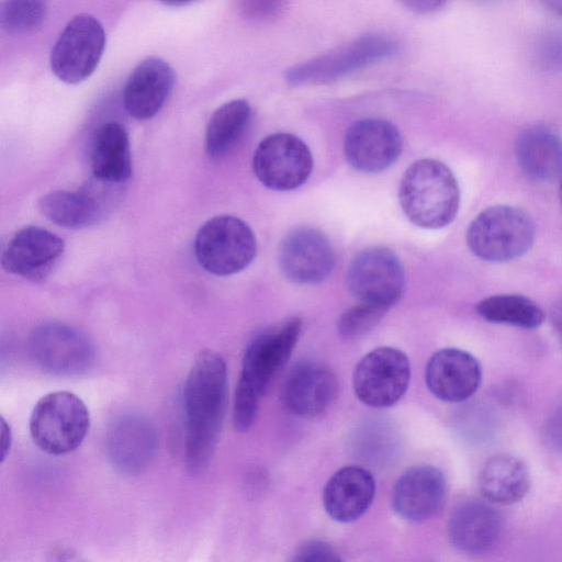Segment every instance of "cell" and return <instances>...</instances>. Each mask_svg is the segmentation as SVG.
I'll return each mask as SVG.
<instances>
[{
    "instance_id": "30bf717a",
    "label": "cell",
    "mask_w": 562,
    "mask_h": 562,
    "mask_svg": "<svg viewBox=\"0 0 562 562\" xmlns=\"http://www.w3.org/2000/svg\"><path fill=\"white\" fill-rule=\"evenodd\" d=\"M411 379L407 356L394 347H378L361 358L355 368L352 386L366 405L384 408L395 404L406 392Z\"/></svg>"
},
{
    "instance_id": "603a6c76",
    "label": "cell",
    "mask_w": 562,
    "mask_h": 562,
    "mask_svg": "<svg viewBox=\"0 0 562 562\" xmlns=\"http://www.w3.org/2000/svg\"><path fill=\"white\" fill-rule=\"evenodd\" d=\"M518 166L533 181H549L562 168V142L550 127L535 125L525 128L516 138Z\"/></svg>"
},
{
    "instance_id": "d4e9b609",
    "label": "cell",
    "mask_w": 562,
    "mask_h": 562,
    "mask_svg": "<svg viewBox=\"0 0 562 562\" xmlns=\"http://www.w3.org/2000/svg\"><path fill=\"white\" fill-rule=\"evenodd\" d=\"M477 484L481 494L488 502L510 505L521 501L528 493L530 476L520 459L501 453L484 462L479 472Z\"/></svg>"
},
{
    "instance_id": "277c9868",
    "label": "cell",
    "mask_w": 562,
    "mask_h": 562,
    "mask_svg": "<svg viewBox=\"0 0 562 562\" xmlns=\"http://www.w3.org/2000/svg\"><path fill=\"white\" fill-rule=\"evenodd\" d=\"M30 434L44 452L61 456L77 449L90 427L85 402L69 391H55L42 396L30 416Z\"/></svg>"
},
{
    "instance_id": "7402d4cb",
    "label": "cell",
    "mask_w": 562,
    "mask_h": 562,
    "mask_svg": "<svg viewBox=\"0 0 562 562\" xmlns=\"http://www.w3.org/2000/svg\"><path fill=\"white\" fill-rule=\"evenodd\" d=\"M375 482L364 468L347 465L327 481L323 491V504L330 518L351 522L360 518L373 502Z\"/></svg>"
},
{
    "instance_id": "7c38bea8",
    "label": "cell",
    "mask_w": 562,
    "mask_h": 562,
    "mask_svg": "<svg viewBox=\"0 0 562 562\" xmlns=\"http://www.w3.org/2000/svg\"><path fill=\"white\" fill-rule=\"evenodd\" d=\"M405 285L403 266L385 247L359 252L349 266L347 288L359 301L389 310L401 297Z\"/></svg>"
},
{
    "instance_id": "8d00e7d4",
    "label": "cell",
    "mask_w": 562,
    "mask_h": 562,
    "mask_svg": "<svg viewBox=\"0 0 562 562\" xmlns=\"http://www.w3.org/2000/svg\"><path fill=\"white\" fill-rule=\"evenodd\" d=\"M160 1H162L166 4H170V5H182V4L192 2L194 0H160Z\"/></svg>"
},
{
    "instance_id": "3957f363",
    "label": "cell",
    "mask_w": 562,
    "mask_h": 562,
    "mask_svg": "<svg viewBox=\"0 0 562 562\" xmlns=\"http://www.w3.org/2000/svg\"><path fill=\"white\" fill-rule=\"evenodd\" d=\"M536 227L522 209L492 205L480 212L467 229V244L473 255L490 262H507L525 255L533 245Z\"/></svg>"
},
{
    "instance_id": "f546056e",
    "label": "cell",
    "mask_w": 562,
    "mask_h": 562,
    "mask_svg": "<svg viewBox=\"0 0 562 562\" xmlns=\"http://www.w3.org/2000/svg\"><path fill=\"white\" fill-rule=\"evenodd\" d=\"M387 310L378 305L359 302L347 310L338 322V330L345 338H356L370 331Z\"/></svg>"
},
{
    "instance_id": "4fadbf2b",
    "label": "cell",
    "mask_w": 562,
    "mask_h": 562,
    "mask_svg": "<svg viewBox=\"0 0 562 562\" xmlns=\"http://www.w3.org/2000/svg\"><path fill=\"white\" fill-rule=\"evenodd\" d=\"M348 162L357 170L375 173L389 168L400 156L402 136L382 119H362L347 130L344 142Z\"/></svg>"
},
{
    "instance_id": "4dcf8cb0",
    "label": "cell",
    "mask_w": 562,
    "mask_h": 562,
    "mask_svg": "<svg viewBox=\"0 0 562 562\" xmlns=\"http://www.w3.org/2000/svg\"><path fill=\"white\" fill-rule=\"evenodd\" d=\"M292 560L296 562H337L341 559L338 552L327 542L310 540L296 549Z\"/></svg>"
},
{
    "instance_id": "2e32d148",
    "label": "cell",
    "mask_w": 562,
    "mask_h": 562,
    "mask_svg": "<svg viewBox=\"0 0 562 562\" xmlns=\"http://www.w3.org/2000/svg\"><path fill=\"white\" fill-rule=\"evenodd\" d=\"M446 494L447 481L438 468L416 465L407 469L395 482L392 507L402 519L420 522L440 509Z\"/></svg>"
},
{
    "instance_id": "ac0fdd59",
    "label": "cell",
    "mask_w": 562,
    "mask_h": 562,
    "mask_svg": "<svg viewBox=\"0 0 562 562\" xmlns=\"http://www.w3.org/2000/svg\"><path fill=\"white\" fill-rule=\"evenodd\" d=\"M105 446L109 459L119 471L137 474L148 467L156 452V429L142 415L124 414L110 424Z\"/></svg>"
},
{
    "instance_id": "d590c367",
    "label": "cell",
    "mask_w": 562,
    "mask_h": 562,
    "mask_svg": "<svg viewBox=\"0 0 562 562\" xmlns=\"http://www.w3.org/2000/svg\"><path fill=\"white\" fill-rule=\"evenodd\" d=\"M552 13L562 16V0H539Z\"/></svg>"
},
{
    "instance_id": "f1b7e54d",
    "label": "cell",
    "mask_w": 562,
    "mask_h": 562,
    "mask_svg": "<svg viewBox=\"0 0 562 562\" xmlns=\"http://www.w3.org/2000/svg\"><path fill=\"white\" fill-rule=\"evenodd\" d=\"M47 12V0H3L0 24L10 33H30L40 29Z\"/></svg>"
},
{
    "instance_id": "5b68a950",
    "label": "cell",
    "mask_w": 562,
    "mask_h": 562,
    "mask_svg": "<svg viewBox=\"0 0 562 562\" xmlns=\"http://www.w3.org/2000/svg\"><path fill=\"white\" fill-rule=\"evenodd\" d=\"M397 42L382 34L360 36L284 71L291 86L325 85L396 54Z\"/></svg>"
},
{
    "instance_id": "cb8c5ba5",
    "label": "cell",
    "mask_w": 562,
    "mask_h": 562,
    "mask_svg": "<svg viewBox=\"0 0 562 562\" xmlns=\"http://www.w3.org/2000/svg\"><path fill=\"white\" fill-rule=\"evenodd\" d=\"M91 167L95 180L119 184L132 173L130 138L125 127L117 122L102 124L92 142Z\"/></svg>"
},
{
    "instance_id": "e0dca14e",
    "label": "cell",
    "mask_w": 562,
    "mask_h": 562,
    "mask_svg": "<svg viewBox=\"0 0 562 562\" xmlns=\"http://www.w3.org/2000/svg\"><path fill=\"white\" fill-rule=\"evenodd\" d=\"M64 240L41 227H25L7 244L1 263L5 271L38 281L49 274L64 251Z\"/></svg>"
},
{
    "instance_id": "4316f807",
    "label": "cell",
    "mask_w": 562,
    "mask_h": 562,
    "mask_svg": "<svg viewBox=\"0 0 562 562\" xmlns=\"http://www.w3.org/2000/svg\"><path fill=\"white\" fill-rule=\"evenodd\" d=\"M250 113L249 103L237 99L221 105L212 114L205 134V147L211 157H221L232 149L244 134Z\"/></svg>"
},
{
    "instance_id": "8fae6325",
    "label": "cell",
    "mask_w": 562,
    "mask_h": 562,
    "mask_svg": "<svg viewBox=\"0 0 562 562\" xmlns=\"http://www.w3.org/2000/svg\"><path fill=\"white\" fill-rule=\"evenodd\" d=\"M252 169L268 189L290 191L301 187L313 170V156L307 145L289 133H276L257 146Z\"/></svg>"
},
{
    "instance_id": "d6a6232c",
    "label": "cell",
    "mask_w": 562,
    "mask_h": 562,
    "mask_svg": "<svg viewBox=\"0 0 562 562\" xmlns=\"http://www.w3.org/2000/svg\"><path fill=\"white\" fill-rule=\"evenodd\" d=\"M412 12L427 14L439 10L447 0H400Z\"/></svg>"
},
{
    "instance_id": "ffe728a7",
    "label": "cell",
    "mask_w": 562,
    "mask_h": 562,
    "mask_svg": "<svg viewBox=\"0 0 562 562\" xmlns=\"http://www.w3.org/2000/svg\"><path fill=\"white\" fill-rule=\"evenodd\" d=\"M503 530L501 514L487 502L465 499L450 514L447 535L450 543L467 554H483L499 540Z\"/></svg>"
},
{
    "instance_id": "7a4b0ae2",
    "label": "cell",
    "mask_w": 562,
    "mask_h": 562,
    "mask_svg": "<svg viewBox=\"0 0 562 562\" xmlns=\"http://www.w3.org/2000/svg\"><path fill=\"white\" fill-rule=\"evenodd\" d=\"M398 201L413 224L437 229L454 220L460 204V189L448 166L425 158L413 162L404 172Z\"/></svg>"
},
{
    "instance_id": "8992f818",
    "label": "cell",
    "mask_w": 562,
    "mask_h": 562,
    "mask_svg": "<svg viewBox=\"0 0 562 562\" xmlns=\"http://www.w3.org/2000/svg\"><path fill=\"white\" fill-rule=\"evenodd\" d=\"M257 251L251 228L233 215H218L206 221L194 239V254L200 266L216 276H231L244 270Z\"/></svg>"
},
{
    "instance_id": "e575fe53",
    "label": "cell",
    "mask_w": 562,
    "mask_h": 562,
    "mask_svg": "<svg viewBox=\"0 0 562 562\" xmlns=\"http://www.w3.org/2000/svg\"><path fill=\"white\" fill-rule=\"evenodd\" d=\"M551 318L553 326L562 341V299L554 304L551 312Z\"/></svg>"
},
{
    "instance_id": "6da1fadb",
    "label": "cell",
    "mask_w": 562,
    "mask_h": 562,
    "mask_svg": "<svg viewBox=\"0 0 562 562\" xmlns=\"http://www.w3.org/2000/svg\"><path fill=\"white\" fill-rule=\"evenodd\" d=\"M227 403V369L214 350H201L189 371L183 390L184 465L203 473L216 449Z\"/></svg>"
},
{
    "instance_id": "44dd1931",
    "label": "cell",
    "mask_w": 562,
    "mask_h": 562,
    "mask_svg": "<svg viewBox=\"0 0 562 562\" xmlns=\"http://www.w3.org/2000/svg\"><path fill=\"white\" fill-rule=\"evenodd\" d=\"M175 85L171 66L161 58L149 57L132 71L123 90L126 112L136 120L156 115L170 95Z\"/></svg>"
},
{
    "instance_id": "9c48e42d",
    "label": "cell",
    "mask_w": 562,
    "mask_h": 562,
    "mask_svg": "<svg viewBox=\"0 0 562 562\" xmlns=\"http://www.w3.org/2000/svg\"><path fill=\"white\" fill-rule=\"evenodd\" d=\"M104 47L100 21L91 14H79L68 22L52 49V71L66 83L81 82L98 67Z\"/></svg>"
},
{
    "instance_id": "83f0119b",
    "label": "cell",
    "mask_w": 562,
    "mask_h": 562,
    "mask_svg": "<svg viewBox=\"0 0 562 562\" xmlns=\"http://www.w3.org/2000/svg\"><path fill=\"white\" fill-rule=\"evenodd\" d=\"M476 313L485 321L525 329L538 328L544 321L542 308L520 294H497L481 300Z\"/></svg>"
},
{
    "instance_id": "d6986e66",
    "label": "cell",
    "mask_w": 562,
    "mask_h": 562,
    "mask_svg": "<svg viewBox=\"0 0 562 562\" xmlns=\"http://www.w3.org/2000/svg\"><path fill=\"white\" fill-rule=\"evenodd\" d=\"M337 390V378L330 368L317 361H302L289 372L281 397L291 414L312 417L331 404Z\"/></svg>"
},
{
    "instance_id": "ba28073f",
    "label": "cell",
    "mask_w": 562,
    "mask_h": 562,
    "mask_svg": "<svg viewBox=\"0 0 562 562\" xmlns=\"http://www.w3.org/2000/svg\"><path fill=\"white\" fill-rule=\"evenodd\" d=\"M29 351L41 369L63 376L82 374L95 360V349L89 337L60 322L36 326L29 337Z\"/></svg>"
},
{
    "instance_id": "1f68e13d",
    "label": "cell",
    "mask_w": 562,
    "mask_h": 562,
    "mask_svg": "<svg viewBox=\"0 0 562 562\" xmlns=\"http://www.w3.org/2000/svg\"><path fill=\"white\" fill-rule=\"evenodd\" d=\"M544 437L551 448L562 452V406L547 422Z\"/></svg>"
},
{
    "instance_id": "484cf974",
    "label": "cell",
    "mask_w": 562,
    "mask_h": 562,
    "mask_svg": "<svg viewBox=\"0 0 562 562\" xmlns=\"http://www.w3.org/2000/svg\"><path fill=\"white\" fill-rule=\"evenodd\" d=\"M103 199L92 189L77 192L54 191L38 202L41 213L53 223L67 228H83L100 221Z\"/></svg>"
},
{
    "instance_id": "52a82bcc",
    "label": "cell",
    "mask_w": 562,
    "mask_h": 562,
    "mask_svg": "<svg viewBox=\"0 0 562 562\" xmlns=\"http://www.w3.org/2000/svg\"><path fill=\"white\" fill-rule=\"evenodd\" d=\"M302 329V321L292 317L255 336L243 356L236 389L261 397L290 358Z\"/></svg>"
},
{
    "instance_id": "74e56055",
    "label": "cell",
    "mask_w": 562,
    "mask_h": 562,
    "mask_svg": "<svg viewBox=\"0 0 562 562\" xmlns=\"http://www.w3.org/2000/svg\"><path fill=\"white\" fill-rule=\"evenodd\" d=\"M560 200H561V205H562V181H561V186H560Z\"/></svg>"
},
{
    "instance_id": "5bb4252c",
    "label": "cell",
    "mask_w": 562,
    "mask_h": 562,
    "mask_svg": "<svg viewBox=\"0 0 562 562\" xmlns=\"http://www.w3.org/2000/svg\"><path fill=\"white\" fill-rule=\"evenodd\" d=\"M335 255L327 237L311 227L289 233L279 249V266L286 279L299 284H314L327 278Z\"/></svg>"
},
{
    "instance_id": "9a60e30c",
    "label": "cell",
    "mask_w": 562,
    "mask_h": 562,
    "mask_svg": "<svg viewBox=\"0 0 562 562\" xmlns=\"http://www.w3.org/2000/svg\"><path fill=\"white\" fill-rule=\"evenodd\" d=\"M425 381L434 396L443 402L458 403L470 398L477 391L482 368L468 351L443 348L429 358Z\"/></svg>"
},
{
    "instance_id": "836d02e7",
    "label": "cell",
    "mask_w": 562,
    "mask_h": 562,
    "mask_svg": "<svg viewBox=\"0 0 562 562\" xmlns=\"http://www.w3.org/2000/svg\"><path fill=\"white\" fill-rule=\"evenodd\" d=\"M12 445V432L10 425L4 417H1V461L3 462L10 452Z\"/></svg>"
}]
</instances>
